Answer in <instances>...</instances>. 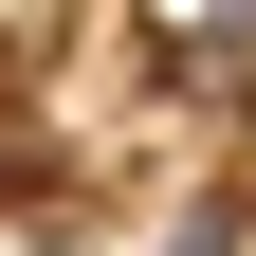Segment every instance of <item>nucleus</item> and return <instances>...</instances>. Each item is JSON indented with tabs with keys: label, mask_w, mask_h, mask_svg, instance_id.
<instances>
[{
	"label": "nucleus",
	"mask_w": 256,
	"mask_h": 256,
	"mask_svg": "<svg viewBox=\"0 0 256 256\" xmlns=\"http://www.w3.org/2000/svg\"><path fill=\"white\" fill-rule=\"evenodd\" d=\"M146 18V55H165L183 92H220V74H256V0H128Z\"/></svg>",
	"instance_id": "f257e3e1"
}]
</instances>
